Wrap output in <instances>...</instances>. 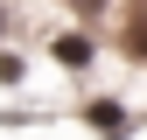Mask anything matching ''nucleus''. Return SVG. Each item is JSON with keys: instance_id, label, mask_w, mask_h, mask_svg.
<instances>
[{"instance_id": "1", "label": "nucleus", "mask_w": 147, "mask_h": 140, "mask_svg": "<svg viewBox=\"0 0 147 140\" xmlns=\"http://www.w3.org/2000/svg\"><path fill=\"white\" fill-rule=\"evenodd\" d=\"M56 56H63L70 70H84V63H91V42H84V35H63V42H56Z\"/></svg>"}, {"instance_id": "2", "label": "nucleus", "mask_w": 147, "mask_h": 140, "mask_svg": "<svg viewBox=\"0 0 147 140\" xmlns=\"http://www.w3.org/2000/svg\"><path fill=\"white\" fill-rule=\"evenodd\" d=\"M91 126H98V133H126V119H119V105L98 98V105H91Z\"/></svg>"}, {"instance_id": "3", "label": "nucleus", "mask_w": 147, "mask_h": 140, "mask_svg": "<svg viewBox=\"0 0 147 140\" xmlns=\"http://www.w3.org/2000/svg\"><path fill=\"white\" fill-rule=\"evenodd\" d=\"M126 42H133V56H147V21H140L133 35H126Z\"/></svg>"}, {"instance_id": "4", "label": "nucleus", "mask_w": 147, "mask_h": 140, "mask_svg": "<svg viewBox=\"0 0 147 140\" xmlns=\"http://www.w3.org/2000/svg\"><path fill=\"white\" fill-rule=\"evenodd\" d=\"M77 7H105V0H77Z\"/></svg>"}]
</instances>
